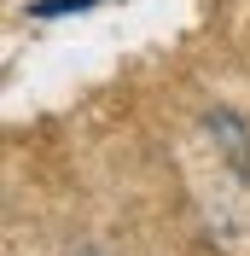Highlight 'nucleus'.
<instances>
[{
  "mask_svg": "<svg viewBox=\"0 0 250 256\" xmlns=\"http://www.w3.org/2000/svg\"><path fill=\"white\" fill-rule=\"evenodd\" d=\"M204 128H210V146L250 180V128H244V116H238V111H210Z\"/></svg>",
  "mask_w": 250,
  "mask_h": 256,
  "instance_id": "obj_1",
  "label": "nucleus"
},
{
  "mask_svg": "<svg viewBox=\"0 0 250 256\" xmlns=\"http://www.w3.org/2000/svg\"><path fill=\"white\" fill-rule=\"evenodd\" d=\"M88 6H99V0H35L30 12L35 18H58V12H88Z\"/></svg>",
  "mask_w": 250,
  "mask_h": 256,
  "instance_id": "obj_2",
  "label": "nucleus"
},
{
  "mask_svg": "<svg viewBox=\"0 0 250 256\" xmlns=\"http://www.w3.org/2000/svg\"><path fill=\"white\" fill-rule=\"evenodd\" d=\"M70 256H99V250H70Z\"/></svg>",
  "mask_w": 250,
  "mask_h": 256,
  "instance_id": "obj_3",
  "label": "nucleus"
}]
</instances>
